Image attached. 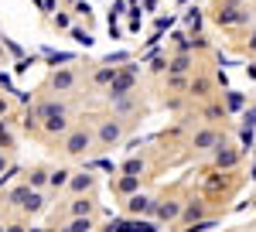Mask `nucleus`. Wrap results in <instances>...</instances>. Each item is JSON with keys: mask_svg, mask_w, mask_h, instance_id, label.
Masks as SVG:
<instances>
[{"mask_svg": "<svg viewBox=\"0 0 256 232\" xmlns=\"http://www.w3.org/2000/svg\"><path fill=\"white\" fill-rule=\"evenodd\" d=\"M10 202H14L18 208H24V212H38L41 208V192L31 188V184H24V188H14V192H10Z\"/></svg>", "mask_w": 256, "mask_h": 232, "instance_id": "obj_1", "label": "nucleus"}, {"mask_svg": "<svg viewBox=\"0 0 256 232\" xmlns=\"http://www.w3.org/2000/svg\"><path fill=\"white\" fill-rule=\"evenodd\" d=\"M89 147H92V134H89V130H72L62 150H65V154H72V157H79V154H86Z\"/></svg>", "mask_w": 256, "mask_h": 232, "instance_id": "obj_2", "label": "nucleus"}, {"mask_svg": "<svg viewBox=\"0 0 256 232\" xmlns=\"http://www.w3.org/2000/svg\"><path fill=\"white\" fill-rule=\"evenodd\" d=\"M116 140H120V123L116 120H106L102 130H99V144H102V147H113Z\"/></svg>", "mask_w": 256, "mask_h": 232, "instance_id": "obj_3", "label": "nucleus"}, {"mask_svg": "<svg viewBox=\"0 0 256 232\" xmlns=\"http://www.w3.org/2000/svg\"><path fill=\"white\" fill-rule=\"evenodd\" d=\"M68 188H72V192H89V188H92V174H76V178H68Z\"/></svg>", "mask_w": 256, "mask_h": 232, "instance_id": "obj_4", "label": "nucleus"}, {"mask_svg": "<svg viewBox=\"0 0 256 232\" xmlns=\"http://www.w3.org/2000/svg\"><path fill=\"white\" fill-rule=\"evenodd\" d=\"M55 86H58V89H72V86H76V72H72V68H62L58 76H55Z\"/></svg>", "mask_w": 256, "mask_h": 232, "instance_id": "obj_5", "label": "nucleus"}, {"mask_svg": "<svg viewBox=\"0 0 256 232\" xmlns=\"http://www.w3.org/2000/svg\"><path fill=\"white\" fill-rule=\"evenodd\" d=\"M92 212V198H76L72 202V215H89Z\"/></svg>", "mask_w": 256, "mask_h": 232, "instance_id": "obj_6", "label": "nucleus"}, {"mask_svg": "<svg viewBox=\"0 0 256 232\" xmlns=\"http://www.w3.org/2000/svg\"><path fill=\"white\" fill-rule=\"evenodd\" d=\"M28 184H34V188H41V184H44V168H34V171L28 174Z\"/></svg>", "mask_w": 256, "mask_h": 232, "instance_id": "obj_7", "label": "nucleus"}, {"mask_svg": "<svg viewBox=\"0 0 256 232\" xmlns=\"http://www.w3.org/2000/svg\"><path fill=\"white\" fill-rule=\"evenodd\" d=\"M62 184H68V171H55L52 174V188H62Z\"/></svg>", "mask_w": 256, "mask_h": 232, "instance_id": "obj_8", "label": "nucleus"}, {"mask_svg": "<svg viewBox=\"0 0 256 232\" xmlns=\"http://www.w3.org/2000/svg\"><path fill=\"white\" fill-rule=\"evenodd\" d=\"M250 48H253V52H256V34H253V41H250Z\"/></svg>", "mask_w": 256, "mask_h": 232, "instance_id": "obj_9", "label": "nucleus"}, {"mask_svg": "<svg viewBox=\"0 0 256 232\" xmlns=\"http://www.w3.org/2000/svg\"><path fill=\"white\" fill-rule=\"evenodd\" d=\"M0 55H4V52H0Z\"/></svg>", "mask_w": 256, "mask_h": 232, "instance_id": "obj_10", "label": "nucleus"}]
</instances>
